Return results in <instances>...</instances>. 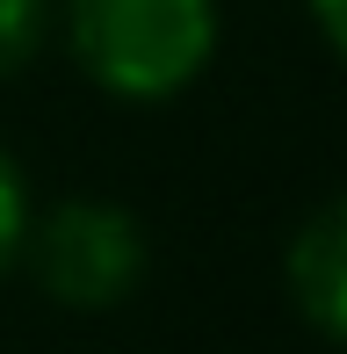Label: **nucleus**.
I'll return each mask as SVG.
<instances>
[{"label": "nucleus", "mask_w": 347, "mask_h": 354, "mask_svg": "<svg viewBox=\"0 0 347 354\" xmlns=\"http://www.w3.org/2000/svg\"><path fill=\"white\" fill-rule=\"evenodd\" d=\"M73 66L116 102H174L217 58V0H58Z\"/></svg>", "instance_id": "nucleus-1"}, {"label": "nucleus", "mask_w": 347, "mask_h": 354, "mask_svg": "<svg viewBox=\"0 0 347 354\" xmlns=\"http://www.w3.org/2000/svg\"><path fill=\"white\" fill-rule=\"evenodd\" d=\"M22 261L51 304H66V311H116V304L138 297V282L152 268V246H145V224L123 203L66 196V203L29 217Z\"/></svg>", "instance_id": "nucleus-2"}, {"label": "nucleus", "mask_w": 347, "mask_h": 354, "mask_svg": "<svg viewBox=\"0 0 347 354\" xmlns=\"http://www.w3.org/2000/svg\"><path fill=\"white\" fill-rule=\"evenodd\" d=\"M282 289H290L297 318L319 340L347 347V188L326 196L290 232V246H282Z\"/></svg>", "instance_id": "nucleus-3"}, {"label": "nucleus", "mask_w": 347, "mask_h": 354, "mask_svg": "<svg viewBox=\"0 0 347 354\" xmlns=\"http://www.w3.org/2000/svg\"><path fill=\"white\" fill-rule=\"evenodd\" d=\"M58 37V0H0V80H15Z\"/></svg>", "instance_id": "nucleus-4"}, {"label": "nucleus", "mask_w": 347, "mask_h": 354, "mask_svg": "<svg viewBox=\"0 0 347 354\" xmlns=\"http://www.w3.org/2000/svg\"><path fill=\"white\" fill-rule=\"evenodd\" d=\"M29 217H37V210H29V181H22V167H15V152L0 145V275L22 261Z\"/></svg>", "instance_id": "nucleus-5"}, {"label": "nucleus", "mask_w": 347, "mask_h": 354, "mask_svg": "<svg viewBox=\"0 0 347 354\" xmlns=\"http://www.w3.org/2000/svg\"><path fill=\"white\" fill-rule=\"evenodd\" d=\"M311 22H319V37L347 58V0H311Z\"/></svg>", "instance_id": "nucleus-6"}]
</instances>
